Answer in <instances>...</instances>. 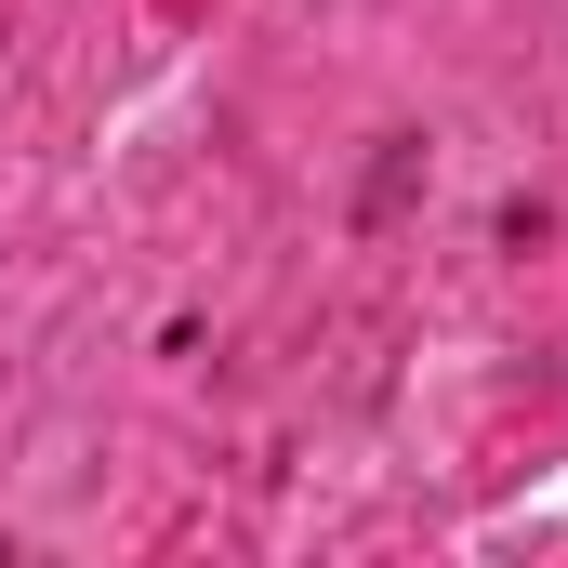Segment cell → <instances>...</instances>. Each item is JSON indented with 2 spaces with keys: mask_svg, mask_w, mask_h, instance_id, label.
Instances as JSON below:
<instances>
[]
</instances>
